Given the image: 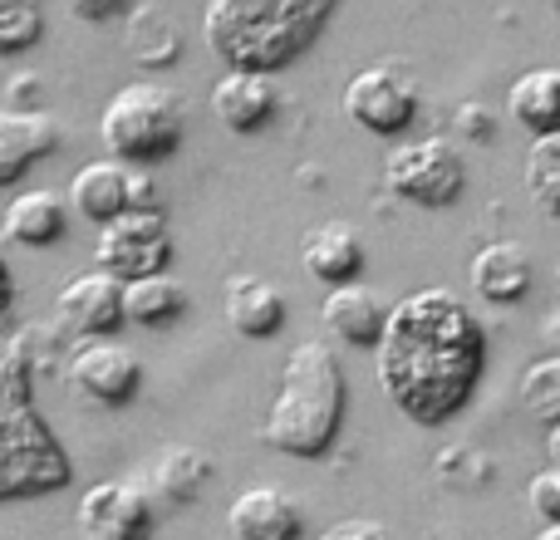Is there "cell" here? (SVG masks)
Segmentation results:
<instances>
[{"instance_id": "3957f363", "label": "cell", "mask_w": 560, "mask_h": 540, "mask_svg": "<svg viewBox=\"0 0 560 540\" xmlns=\"http://www.w3.org/2000/svg\"><path fill=\"white\" fill-rule=\"evenodd\" d=\"M345 403H349V384L335 349L325 339H300L285 354V368H280V388L261 423V443L280 457L315 462L339 443Z\"/></svg>"}, {"instance_id": "8992f818", "label": "cell", "mask_w": 560, "mask_h": 540, "mask_svg": "<svg viewBox=\"0 0 560 540\" xmlns=\"http://www.w3.org/2000/svg\"><path fill=\"white\" fill-rule=\"evenodd\" d=\"M384 187L408 207H428L443 212L463 197L467 163L447 138H418V143H398L384 157Z\"/></svg>"}, {"instance_id": "5b68a950", "label": "cell", "mask_w": 560, "mask_h": 540, "mask_svg": "<svg viewBox=\"0 0 560 540\" xmlns=\"http://www.w3.org/2000/svg\"><path fill=\"white\" fill-rule=\"evenodd\" d=\"M183 118H187L183 94H173L167 84H153V79L124 84L104 104V114H98V138L108 148V163L143 167L148 173L153 163L177 153Z\"/></svg>"}, {"instance_id": "f1b7e54d", "label": "cell", "mask_w": 560, "mask_h": 540, "mask_svg": "<svg viewBox=\"0 0 560 540\" xmlns=\"http://www.w3.org/2000/svg\"><path fill=\"white\" fill-rule=\"evenodd\" d=\"M315 540H394V536H388V526L374 521V516H345V521L325 526Z\"/></svg>"}, {"instance_id": "ba28073f", "label": "cell", "mask_w": 560, "mask_h": 540, "mask_svg": "<svg viewBox=\"0 0 560 540\" xmlns=\"http://www.w3.org/2000/svg\"><path fill=\"white\" fill-rule=\"evenodd\" d=\"M339 104H345V118L354 128H364L374 138H398V133H408V124L418 114V89L404 69L369 64L359 74H349Z\"/></svg>"}, {"instance_id": "ffe728a7", "label": "cell", "mask_w": 560, "mask_h": 540, "mask_svg": "<svg viewBox=\"0 0 560 540\" xmlns=\"http://www.w3.org/2000/svg\"><path fill=\"white\" fill-rule=\"evenodd\" d=\"M325 325L335 329L345 344L354 349H374L378 334H384V319H388V300L369 285H339V290H325V305H319Z\"/></svg>"}, {"instance_id": "277c9868", "label": "cell", "mask_w": 560, "mask_h": 540, "mask_svg": "<svg viewBox=\"0 0 560 540\" xmlns=\"http://www.w3.org/2000/svg\"><path fill=\"white\" fill-rule=\"evenodd\" d=\"M69 482V453L35 408L30 359L15 339H0V502L45 496Z\"/></svg>"}, {"instance_id": "ac0fdd59", "label": "cell", "mask_w": 560, "mask_h": 540, "mask_svg": "<svg viewBox=\"0 0 560 540\" xmlns=\"http://www.w3.org/2000/svg\"><path fill=\"white\" fill-rule=\"evenodd\" d=\"M276 108H280V94L266 74H236V69H226L212 89V114L232 133H261L276 118Z\"/></svg>"}, {"instance_id": "6da1fadb", "label": "cell", "mask_w": 560, "mask_h": 540, "mask_svg": "<svg viewBox=\"0 0 560 540\" xmlns=\"http://www.w3.org/2000/svg\"><path fill=\"white\" fill-rule=\"evenodd\" d=\"M487 374V329L453 290H413L388 305L374 344V378L384 398L418 427L453 423Z\"/></svg>"}, {"instance_id": "2e32d148", "label": "cell", "mask_w": 560, "mask_h": 540, "mask_svg": "<svg viewBox=\"0 0 560 540\" xmlns=\"http://www.w3.org/2000/svg\"><path fill=\"white\" fill-rule=\"evenodd\" d=\"M124 49L143 69H167L183 59V25L173 20L167 5L138 0V5L124 10Z\"/></svg>"}, {"instance_id": "cb8c5ba5", "label": "cell", "mask_w": 560, "mask_h": 540, "mask_svg": "<svg viewBox=\"0 0 560 540\" xmlns=\"http://www.w3.org/2000/svg\"><path fill=\"white\" fill-rule=\"evenodd\" d=\"M187 315V285L177 275H148L124 285V325L167 329Z\"/></svg>"}, {"instance_id": "e0dca14e", "label": "cell", "mask_w": 560, "mask_h": 540, "mask_svg": "<svg viewBox=\"0 0 560 540\" xmlns=\"http://www.w3.org/2000/svg\"><path fill=\"white\" fill-rule=\"evenodd\" d=\"M65 207H69V212H79L84 222H94V226L118 222L124 212H133V207H128V167L124 163H108V157L84 163L74 177H69Z\"/></svg>"}, {"instance_id": "e575fe53", "label": "cell", "mask_w": 560, "mask_h": 540, "mask_svg": "<svg viewBox=\"0 0 560 540\" xmlns=\"http://www.w3.org/2000/svg\"><path fill=\"white\" fill-rule=\"evenodd\" d=\"M556 295H560V256H556Z\"/></svg>"}, {"instance_id": "5bb4252c", "label": "cell", "mask_w": 560, "mask_h": 540, "mask_svg": "<svg viewBox=\"0 0 560 540\" xmlns=\"http://www.w3.org/2000/svg\"><path fill=\"white\" fill-rule=\"evenodd\" d=\"M59 148V124L35 108V114H20V108L0 104V187L20 183L39 157H49Z\"/></svg>"}, {"instance_id": "1f68e13d", "label": "cell", "mask_w": 560, "mask_h": 540, "mask_svg": "<svg viewBox=\"0 0 560 540\" xmlns=\"http://www.w3.org/2000/svg\"><path fill=\"white\" fill-rule=\"evenodd\" d=\"M128 5H118V0H74V15L79 20H124Z\"/></svg>"}, {"instance_id": "603a6c76", "label": "cell", "mask_w": 560, "mask_h": 540, "mask_svg": "<svg viewBox=\"0 0 560 540\" xmlns=\"http://www.w3.org/2000/svg\"><path fill=\"white\" fill-rule=\"evenodd\" d=\"M506 114L526 128L532 138L560 133V69H526L506 89Z\"/></svg>"}, {"instance_id": "7a4b0ae2", "label": "cell", "mask_w": 560, "mask_h": 540, "mask_svg": "<svg viewBox=\"0 0 560 540\" xmlns=\"http://www.w3.org/2000/svg\"><path fill=\"white\" fill-rule=\"evenodd\" d=\"M329 20L335 0H212L202 39L226 69L271 79L325 35Z\"/></svg>"}, {"instance_id": "7402d4cb", "label": "cell", "mask_w": 560, "mask_h": 540, "mask_svg": "<svg viewBox=\"0 0 560 540\" xmlns=\"http://www.w3.org/2000/svg\"><path fill=\"white\" fill-rule=\"evenodd\" d=\"M226 325L246 339H271L285 325V295L261 275L226 280Z\"/></svg>"}, {"instance_id": "30bf717a", "label": "cell", "mask_w": 560, "mask_h": 540, "mask_svg": "<svg viewBox=\"0 0 560 540\" xmlns=\"http://www.w3.org/2000/svg\"><path fill=\"white\" fill-rule=\"evenodd\" d=\"M158 512L138 482H94L79 496V536L84 540H153Z\"/></svg>"}, {"instance_id": "4fadbf2b", "label": "cell", "mask_w": 560, "mask_h": 540, "mask_svg": "<svg viewBox=\"0 0 560 540\" xmlns=\"http://www.w3.org/2000/svg\"><path fill=\"white\" fill-rule=\"evenodd\" d=\"M300 266L310 280H319L325 290L354 285L364 270V236L349 222H319L315 232L300 242Z\"/></svg>"}, {"instance_id": "836d02e7", "label": "cell", "mask_w": 560, "mask_h": 540, "mask_svg": "<svg viewBox=\"0 0 560 540\" xmlns=\"http://www.w3.org/2000/svg\"><path fill=\"white\" fill-rule=\"evenodd\" d=\"M532 540H560V526H541V531H536Z\"/></svg>"}, {"instance_id": "44dd1931", "label": "cell", "mask_w": 560, "mask_h": 540, "mask_svg": "<svg viewBox=\"0 0 560 540\" xmlns=\"http://www.w3.org/2000/svg\"><path fill=\"white\" fill-rule=\"evenodd\" d=\"M69 232V207L59 192L35 187V192L10 197L5 216H0V236L15 246H55Z\"/></svg>"}, {"instance_id": "4dcf8cb0", "label": "cell", "mask_w": 560, "mask_h": 540, "mask_svg": "<svg viewBox=\"0 0 560 540\" xmlns=\"http://www.w3.org/2000/svg\"><path fill=\"white\" fill-rule=\"evenodd\" d=\"M39 89H45V84H39V74H30V69H25V74H15V79H10V89H5V98H10L5 108L35 114V108H39Z\"/></svg>"}, {"instance_id": "484cf974", "label": "cell", "mask_w": 560, "mask_h": 540, "mask_svg": "<svg viewBox=\"0 0 560 540\" xmlns=\"http://www.w3.org/2000/svg\"><path fill=\"white\" fill-rule=\"evenodd\" d=\"M522 408L532 418H541L546 427L560 423V354L536 359L522 374Z\"/></svg>"}, {"instance_id": "d590c367", "label": "cell", "mask_w": 560, "mask_h": 540, "mask_svg": "<svg viewBox=\"0 0 560 540\" xmlns=\"http://www.w3.org/2000/svg\"><path fill=\"white\" fill-rule=\"evenodd\" d=\"M556 15H560V0H556Z\"/></svg>"}, {"instance_id": "d6a6232c", "label": "cell", "mask_w": 560, "mask_h": 540, "mask_svg": "<svg viewBox=\"0 0 560 540\" xmlns=\"http://www.w3.org/2000/svg\"><path fill=\"white\" fill-rule=\"evenodd\" d=\"M546 453H551V467H560V423L551 427V437H546Z\"/></svg>"}, {"instance_id": "9c48e42d", "label": "cell", "mask_w": 560, "mask_h": 540, "mask_svg": "<svg viewBox=\"0 0 560 540\" xmlns=\"http://www.w3.org/2000/svg\"><path fill=\"white\" fill-rule=\"evenodd\" d=\"M65 378L84 403L124 408L138 394V384H143V364L118 339H79L65 359Z\"/></svg>"}, {"instance_id": "52a82bcc", "label": "cell", "mask_w": 560, "mask_h": 540, "mask_svg": "<svg viewBox=\"0 0 560 540\" xmlns=\"http://www.w3.org/2000/svg\"><path fill=\"white\" fill-rule=\"evenodd\" d=\"M173 256H177V246H173V232H167L163 207H158V212H124L118 222L98 226L94 270L114 275L118 285L148 280V275H167Z\"/></svg>"}, {"instance_id": "83f0119b", "label": "cell", "mask_w": 560, "mask_h": 540, "mask_svg": "<svg viewBox=\"0 0 560 540\" xmlns=\"http://www.w3.org/2000/svg\"><path fill=\"white\" fill-rule=\"evenodd\" d=\"M526 502H532V512L541 516L546 526H560V467H546V472L532 477Z\"/></svg>"}, {"instance_id": "d6986e66", "label": "cell", "mask_w": 560, "mask_h": 540, "mask_svg": "<svg viewBox=\"0 0 560 540\" xmlns=\"http://www.w3.org/2000/svg\"><path fill=\"white\" fill-rule=\"evenodd\" d=\"M467 285L487 305H516V300L532 295V256L516 242H487L467 266Z\"/></svg>"}, {"instance_id": "d4e9b609", "label": "cell", "mask_w": 560, "mask_h": 540, "mask_svg": "<svg viewBox=\"0 0 560 540\" xmlns=\"http://www.w3.org/2000/svg\"><path fill=\"white\" fill-rule=\"evenodd\" d=\"M526 192L546 216H560V133L532 138V148H526Z\"/></svg>"}, {"instance_id": "f546056e", "label": "cell", "mask_w": 560, "mask_h": 540, "mask_svg": "<svg viewBox=\"0 0 560 540\" xmlns=\"http://www.w3.org/2000/svg\"><path fill=\"white\" fill-rule=\"evenodd\" d=\"M457 133H467V138H477V143H487V138L497 133V118H492V108H487V104H477V98H467V104L457 108Z\"/></svg>"}, {"instance_id": "8fae6325", "label": "cell", "mask_w": 560, "mask_h": 540, "mask_svg": "<svg viewBox=\"0 0 560 540\" xmlns=\"http://www.w3.org/2000/svg\"><path fill=\"white\" fill-rule=\"evenodd\" d=\"M55 315L79 339H114V329L124 325V285L104 270H84L59 285Z\"/></svg>"}, {"instance_id": "4316f807", "label": "cell", "mask_w": 560, "mask_h": 540, "mask_svg": "<svg viewBox=\"0 0 560 540\" xmlns=\"http://www.w3.org/2000/svg\"><path fill=\"white\" fill-rule=\"evenodd\" d=\"M45 35V10L30 5V0H10L0 5V55H20V49L39 45Z\"/></svg>"}, {"instance_id": "7c38bea8", "label": "cell", "mask_w": 560, "mask_h": 540, "mask_svg": "<svg viewBox=\"0 0 560 540\" xmlns=\"http://www.w3.org/2000/svg\"><path fill=\"white\" fill-rule=\"evenodd\" d=\"M226 531H232V540H300L305 512L280 486H246L226 506Z\"/></svg>"}, {"instance_id": "9a60e30c", "label": "cell", "mask_w": 560, "mask_h": 540, "mask_svg": "<svg viewBox=\"0 0 560 540\" xmlns=\"http://www.w3.org/2000/svg\"><path fill=\"white\" fill-rule=\"evenodd\" d=\"M217 477V462L202 453V447H187L173 443L148 462V486L143 496L148 502H163V506H187L207 492V482Z\"/></svg>"}]
</instances>
